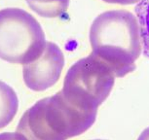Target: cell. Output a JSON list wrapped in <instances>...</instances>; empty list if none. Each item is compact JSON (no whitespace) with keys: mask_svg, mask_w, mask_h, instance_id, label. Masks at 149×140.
<instances>
[{"mask_svg":"<svg viewBox=\"0 0 149 140\" xmlns=\"http://www.w3.org/2000/svg\"><path fill=\"white\" fill-rule=\"evenodd\" d=\"M92 54L124 77L136 68L142 51L140 27L136 17L129 11L111 10L98 15L89 33Z\"/></svg>","mask_w":149,"mask_h":140,"instance_id":"cell-1","label":"cell"},{"mask_svg":"<svg viewBox=\"0 0 149 140\" xmlns=\"http://www.w3.org/2000/svg\"><path fill=\"white\" fill-rule=\"evenodd\" d=\"M97 113L74 105L61 91L27 109L17 132L27 140H67L88 130L95 122Z\"/></svg>","mask_w":149,"mask_h":140,"instance_id":"cell-2","label":"cell"},{"mask_svg":"<svg viewBox=\"0 0 149 140\" xmlns=\"http://www.w3.org/2000/svg\"><path fill=\"white\" fill-rule=\"evenodd\" d=\"M45 33L38 21L21 8L0 10V58L11 63L35 60L46 47Z\"/></svg>","mask_w":149,"mask_h":140,"instance_id":"cell-3","label":"cell"},{"mask_svg":"<svg viewBox=\"0 0 149 140\" xmlns=\"http://www.w3.org/2000/svg\"><path fill=\"white\" fill-rule=\"evenodd\" d=\"M115 74L94 54L76 61L67 70L61 92L74 105L97 111L113 89Z\"/></svg>","mask_w":149,"mask_h":140,"instance_id":"cell-4","label":"cell"},{"mask_svg":"<svg viewBox=\"0 0 149 140\" xmlns=\"http://www.w3.org/2000/svg\"><path fill=\"white\" fill-rule=\"evenodd\" d=\"M63 66V51L57 44L47 41L43 53L35 60L24 64V81L32 91H46L58 81Z\"/></svg>","mask_w":149,"mask_h":140,"instance_id":"cell-5","label":"cell"},{"mask_svg":"<svg viewBox=\"0 0 149 140\" xmlns=\"http://www.w3.org/2000/svg\"><path fill=\"white\" fill-rule=\"evenodd\" d=\"M19 108L16 91L8 84L0 81V128L13 121Z\"/></svg>","mask_w":149,"mask_h":140,"instance_id":"cell-6","label":"cell"},{"mask_svg":"<svg viewBox=\"0 0 149 140\" xmlns=\"http://www.w3.org/2000/svg\"><path fill=\"white\" fill-rule=\"evenodd\" d=\"M33 12L43 18H58L69 6V0H26Z\"/></svg>","mask_w":149,"mask_h":140,"instance_id":"cell-7","label":"cell"},{"mask_svg":"<svg viewBox=\"0 0 149 140\" xmlns=\"http://www.w3.org/2000/svg\"><path fill=\"white\" fill-rule=\"evenodd\" d=\"M144 55L149 58V0H141L136 7Z\"/></svg>","mask_w":149,"mask_h":140,"instance_id":"cell-8","label":"cell"},{"mask_svg":"<svg viewBox=\"0 0 149 140\" xmlns=\"http://www.w3.org/2000/svg\"><path fill=\"white\" fill-rule=\"evenodd\" d=\"M0 140H27L19 132H3L0 133Z\"/></svg>","mask_w":149,"mask_h":140,"instance_id":"cell-9","label":"cell"},{"mask_svg":"<svg viewBox=\"0 0 149 140\" xmlns=\"http://www.w3.org/2000/svg\"><path fill=\"white\" fill-rule=\"evenodd\" d=\"M102 1L106 2V3L110 4H120V5H132L139 3L141 0H102Z\"/></svg>","mask_w":149,"mask_h":140,"instance_id":"cell-10","label":"cell"},{"mask_svg":"<svg viewBox=\"0 0 149 140\" xmlns=\"http://www.w3.org/2000/svg\"><path fill=\"white\" fill-rule=\"evenodd\" d=\"M137 140H149V127L140 133Z\"/></svg>","mask_w":149,"mask_h":140,"instance_id":"cell-11","label":"cell"},{"mask_svg":"<svg viewBox=\"0 0 149 140\" xmlns=\"http://www.w3.org/2000/svg\"><path fill=\"white\" fill-rule=\"evenodd\" d=\"M94 140H104V139H94Z\"/></svg>","mask_w":149,"mask_h":140,"instance_id":"cell-12","label":"cell"}]
</instances>
